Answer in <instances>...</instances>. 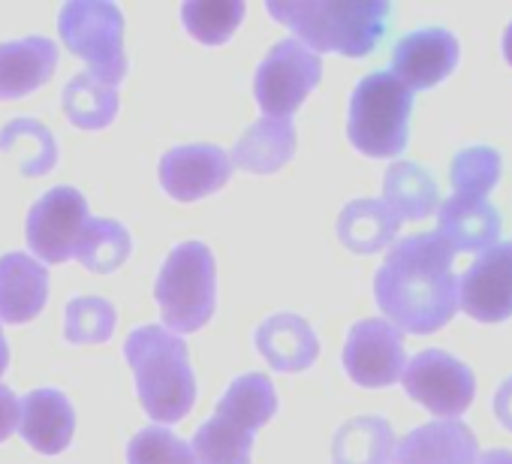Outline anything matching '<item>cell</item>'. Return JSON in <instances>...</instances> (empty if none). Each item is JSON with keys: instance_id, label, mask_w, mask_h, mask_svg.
Masks as SVG:
<instances>
[{"instance_id": "6da1fadb", "label": "cell", "mask_w": 512, "mask_h": 464, "mask_svg": "<svg viewBox=\"0 0 512 464\" xmlns=\"http://www.w3.org/2000/svg\"><path fill=\"white\" fill-rule=\"evenodd\" d=\"M452 260V248L437 232H419L392 245L374 278V299L392 326L428 335L455 317L458 278L452 272Z\"/></svg>"}, {"instance_id": "7a4b0ae2", "label": "cell", "mask_w": 512, "mask_h": 464, "mask_svg": "<svg viewBox=\"0 0 512 464\" xmlns=\"http://www.w3.org/2000/svg\"><path fill=\"white\" fill-rule=\"evenodd\" d=\"M124 356L136 374L145 413L157 422H181L196 401L187 344L163 326H139L130 332Z\"/></svg>"}, {"instance_id": "3957f363", "label": "cell", "mask_w": 512, "mask_h": 464, "mask_svg": "<svg viewBox=\"0 0 512 464\" xmlns=\"http://www.w3.org/2000/svg\"><path fill=\"white\" fill-rule=\"evenodd\" d=\"M269 16L287 25L299 43L317 52H338L347 58H365L383 40L392 4L371 0V4H287V0H269Z\"/></svg>"}, {"instance_id": "277c9868", "label": "cell", "mask_w": 512, "mask_h": 464, "mask_svg": "<svg viewBox=\"0 0 512 464\" xmlns=\"http://www.w3.org/2000/svg\"><path fill=\"white\" fill-rule=\"evenodd\" d=\"M413 112V91L392 73L377 70L365 76L350 97V142L368 157H398L407 148Z\"/></svg>"}, {"instance_id": "5b68a950", "label": "cell", "mask_w": 512, "mask_h": 464, "mask_svg": "<svg viewBox=\"0 0 512 464\" xmlns=\"http://www.w3.org/2000/svg\"><path fill=\"white\" fill-rule=\"evenodd\" d=\"M154 299L163 311L166 326L178 332H196L202 329L217 302V269L208 245L202 242H184L178 245L154 284Z\"/></svg>"}, {"instance_id": "8992f818", "label": "cell", "mask_w": 512, "mask_h": 464, "mask_svg": "<svg viewBox=\"0 0 512 464\" xmlns=\"http://www.w3.org/2000/svg\"><path fill=\"white\" fill-rule=\"evenodd\" d=\"M58 34L64 46L79 55L97 82L115 88L127 76L124 55V16L106 0H76L58 16Z\"/></svg>"}, {"instance_id": "52a82bcc", "label": "cell", "mask_w": 512, "mask_h": 464, "mask_svg": "<svg viewBox=\"0 0 512 464\" xmlns=\"http://www.w3.org/2000/svg\"><path fill=\"white\" fill-rule=\"evenodd\" d=\"M323 61L299 40H281L263 58L260 70L253 76L256 103L266 118H290L305 97L320 85Z\"/></svg>"}, {"instance_id": "ba28073f", "label": "cell", "mask_w": 512, "mask_h": 464, "mask_svg": "<svg viewBox=\"0 0 512 464\" xmlns=\"http://www.w3.org/2000/svg\"><path fill=\"white\" fill-rule=\"evenodd\" d=\"M88 223V199L76 187H52L43 193L25 223L28 248L43 263H67Z\"/></svg>"}, {"instance_id": "9c48e42d", "label": "cell", "mask_w": 512, "mask_h": 464, "mask_svg": "<svg viewBox=\"0 0 512 464\" xmlns=\"http://www.w3.org/2000/svg\"><path fill=\"white\" fill-rule=\"evenodd\" d=\"M401 377L407 395L443 419H455L458 413H464L476 392L473 371L443 350L416 353Z\"/></svg>"}, {"instance_id": "30bf717a", "label": "cell", "mask_w": 512, "mask_h": 464, "mask_svg": "<svg viewBox=\"0 0 512 464\" xmlns=\"http://www.w3.org/2000/svg\"><path fill=\"white\" fill-rule=\"evenodd\" d=\"M407 368L404 335L389 320H362L344 344V371L365 389H383L401 380Z\"/></svg>"}, {"instance_id": "8fae6325", "label": "cell", "mask_w": 512, "mask_h": 464, "mask_svg": "<svg viewBox=\"0 0 512 464\" xmlns=\"http://www.w3.org/2000/svg\"><path fill=\"white\" fill-rule=\"evenodd\" d=\"M458 308L479 323L512 317V242H497L461 275Z\"/></svg>"}, {"instance_id": "7c38bea8", "label": "cell", "mask_w": 512, "mask_h": 464, "mask_svg": "<svg viewBox=\"0 0 512 464\" xmlns=\"http://www.w3.org/2000/svg\"><path fill=\"white\" fill-rule=\"evenodd\" d=\"M458 64V40L443 28H422L398 40L392 49V76L407 91L440 85Z\"/></svg>"}, {"instance_id": "4fadbf2b", "label": "cell", "mask_w": 512, "mask_h": 464, "mask_svg": "<svg viewBox=\"0 0 512 464\" xmlns=\"http://www.w3.org/2000/svg\"><path fill=\"white\" fill-rule=\"evenodd\" d=\"M229 175V157L217 145H181L160 157V184L178 202H196L220 190Z\"/></svg>"}, {"instance_id": "5bb4252c", "label": "cell", "mask_w": 512, "mask_h": 464, "mask_svg": "<svg viewBox=\"0 0 512 464\" xmlns=\"http://www.w3.org/2000/svg\"><path fill=\"white\" fill-rule=\"evenodd\" d=\"M437 236L452 248V254H485L500 239V214L488 196L452 193L437 208Z\"/></svg>"}, {"instance_id": "9a60e30c", "label": "cell", "mask_w": 512, "mask_h": 464, "mask_svg": "<svg viewBox=\"0 0 512 464\" xmlns=\"http://www.w3.org/2000/svg\"><path fill=\"white\" fill-rule=\"evenodd\" d=\"M479 443L458 419H434L413 428L395 446L392 464H476Z\"/></svg>"}, {"instance_id": "2e32d148", "label": "cell", "mask_w": 512, "mask_h": 464, "mask_svg": "<svg viewBox=\"0 0 512 464\" xmlns=\"http://www.w3.org/2000/svg\"><path fill=\"white\" fill-rule=\"evenodd\" d=\"M22 437L43 455H58L70 446L76 431V413L64 392L58 389H34L22 401L19 416Z\"/></svg>"}, {"instance_id": "e0dca14e", "label": "cell", "mask_w": 512, "mask_h": 464, "mask_svg": "<svg viewBox=\"0 0 512 464\" xmlns=\"http://www.w3.org/2000/svg\"><path fill=\"white\" fill-rule=\"evenodd\" d=\"M58 67V46L46 37L0 43V100H19L43 88Z\"/></svg>"}, {"instance_id": "ac0fdd59", "label": "cell", "mask_w": 512, "mask_h": 464, "mask_svg": "<svg viewBox=\"0 0 512 464\" xmlns=\"http://www.w3.org/2000/svg\"><path fill=\"white\" fill-rule=\"evenodd\" d=\"M49 299V272L28 254L0 257V320L28 323Z\"/></svg>"}, {"instance_id": "d6986e66", "label": "cell", "mask_w": 512, "mask_h": 464, "mask_svg": "<svg viewBox=\"0 0 512 464\" xmlns=\"http://www.w3.org/2000/svg\"><path fill=\"white\" fill-rule=\"evenodd\" d=\"M256 350L275 371H305L317 362L320 341L299 314H275L256 329Z\"/></svg>"}, {"instance_id": "ffe728a7", "label": "cell", "mask_w": 512, "mask_h": 464, "mask_svg": "<svg viewBox=\"0 0 512 464\" xmlns=\"http://www.w3.org/2000/svg\"><path fill=\"white\" fill-rule=\"evenodd\" d=\"M296 151V130L287 118H260L232 148V163L244 172H278Z\"/></svg>"}, {"instance_id": "44dd1931", "label": "cell", "mask_w": 512, "mask_h": 464, "mask_svg": "<svg viewBox=\"0 0 512 464\" xmlns=\"http://www.w3.org/2000/svg\"><path fill=\"white\" fill-rule=\"evenodd\" d=\"M275 413H278V395H275L272 380L266 374H244L229 383L226 395L220 398L214 410V419L253 434Z\"/></svg>"}, {"instance_id": "7402d4cb", "label": "cell", "mask_w": 512, "mask_h": 464, "mask_svg": "<svg viewBox=\"0 0 512 464\" xmlns=\"http://www.w3.org/2000/svg\"><path fill=\"white\" fill-rule=\"evenodd\" d=\"M401 220L380 199H356L338 217V236L353 254H377L395 242Z\"/></svg>"}, {"instance_id": "603a6c76", "label": "cell", "mask_w": 512, "mask_h": 464, "mask_svg": "<svg viewBox=\"0 0 512 464\" xmlns=\"http://www.w3.org/2000/svg\"><path fill=\"white\" fill-rule=\"evenodd\" d=\"M383 196H386L383 202L395 211V217L401 223L428 217L440 202V190H437V181L431 178V172L410 160L392 163L386 169Z\"/></svg>"}, {"instance_id": "cb8c5ba5", "label": "cell", "mask_w": 512, "mask_h": 464, "mask_svg": "<svg viewBox=\"0 0 512 464\" xmlns=\"http://www.w3.org/2000/svg\"><path fill=\"white\" fill-rule=\"evenodd\" d=\"M395 434L380 416H359L338 428L332 443L335 464H392Z\"/></svg>"}, {"instance_id": "d4e9b609", "label": "cell", "mask_w": 512, "mask_h": 464, "mask_svg": "<svg viewBox=\"0 0 512 464\" xmlns=\"http://www.w3.org/2000/svg\"><path fill=\"white\" fill-rule=\"evenodd\" d=\"M0 151L13 154L25 175H46L58 163V142L52 130L34 118H16L0 130Z\"/></svg>"}, {"instance_id": "484cf974", "label": "cell", "mask_w": 512, "mask_h": 464, "mask_svg": "<svg viewBox=\"0 0 512 464\" xmlns=\"http://www.w3.org/2000/svg\"><path fill=\"white\" fill-rule=\"evenodd\" d=\"M130 232L115 223V220H106V217H88L82 236L76 242V260L97 272V275H106V272H115L127 257H130Z\"/></svg>"}, {"instance_id": "4316f807", "label": "cell", "mask_w": 512, "mask_h": 464, "mask_svg": "<svg viewBox=\"0 0 512 464\" xmlns=\"http://www.w3.org/2000/svg\"><path fill=\"white\" fill-rule=\"evenodd\" d=\"M64 112L82 130H103L112 124V118L118 112V94H115V88L97 82L94 76L79 73L64 88Z\"/></svg>"}, {"instance_id": "83f0119b", "label": "cell", "mask_w": 512, "mask_h": 464, "mask_svg": "<svg viewBox=\"0 0 512 464\" xmlns=\"http://www.w3.org/2000/svg\"><path fill=\"white\" fill-rule=\"evenodd\" d=\"M250 446H253V434L211 416L196 431L190 449L196 464H250Z\"/></svg>"}, {"instance_id": "f1b7e54d", "label": "cell", "mask_w": 512, "mask_h": 464, "mask_svg": "<svg viewBox=\"0 0 512 464\" xmlns=\"http://www.w3.org/2000/svg\"><path fill=\"white\" fill-rule=\"evenodd\" d=\"M241 19H244V4H238V0H229V4H196V0H190V4L181 7L184 28L190 31L193 40L205 46L226 43L241 25Z\"/></svg>"}, {"instance_id": "f546056e", "label": "cell", "mask_w": 512, "mask_h": 464, "mask_svg": "<svg viewBox=\"0 0 512 464\" xmlns=\"http://www.w3.org/2000/svg\"><path fill=\"white\" fill-rule=\"evenodd\" d=\"M67 341L73 344H103L115 332V308L100 296H79L67 305L64 317Z\"/></svg>"}, {"instance_id": "4dcf8cb0", "label": "cell", "mask_w": 512, "mask_h": 464, "mask_svg": "<svg viewBox=\"0 0 512 464\" xmlns=\"http://www.w3.org/2000/svg\"><path fill=\"white\" fill-rule=\"evenodd\" d=\"M500 178V157L494 148H464L452 160V187L464 196H488Z\"/></svg>"}, {"instance_id": "1f68e13d", "label": "cell", "mask_w": 512, "mask_h": 464, "mask_svg": "<svg viewBox=\"0 0 512 464\" xmlns=\"http://www.w3.org/2000/svg\"><path fill=\"white\" fill-rule=\"evenodd\" d=\"M130 464H196L190 443L166 428H142L127 446Z\"/></svg>"}, {"instance_id": "d6a6232c", "label": "cell", "mask_w": 512, "mask_h": 464, "mask_svg": "<svg viewBox=\"0 0 512 464\" xmlns=\"http://www.w3.org/2000/svg\"><path fill=\"white\" fill-rule=\"evenodd\" d=\"M19 416H22V401L16 398L13 389L0 386V443H4L16 431Z\"/></svg>"}, {"instance_id": "836d02e7", "label": "cell", "mask_w": 512, "mask_h": 464, "mask_svg": "<svg viewBox=\"0 0 512 464\" xmlns=\"http://www.w3.org/2000/svg\"><path fill=\"white\" fill-rule=\"evenodd\" d=\"M494 416L503 428L512 431V377H506L494 395Z\"/></svg>"}, {"instance_id": "e575fe53", "label": "cell", "mask_w": 512, "mask_h": 464, "mask_svg": "<svg viewBox=\"0 0 512 464\" xmlns=\"http://www.w3.org/2000/svg\"><path fill=\"white\" fill-rule=\"evenodd\" d=\"M476 464H512V452L509 449H491V452L479 455Z\"/></svg>"}, {"instance_id": "d590c367", "label": "cell", "mask_w": 512, "mask_h": 464, "mask_svg": "<svg viewBox=\"0 0 512 464\" xmlns=\"http://www.w3.org/2000/svg\"><path fill=\"white\" fill-rule=\"evenodd\" d=\"M10 365V347H7V338H4V329H0V374L7 371Z\"/></svg>"}, {"instance_id": "8d00e7d4", "label": "cell", "mask_w": 512, "mask_h": 464, "mask_svg": "<svg viewBox=\"0 0 512 464\" xmlns=\"http://www.w3.org/2000/svg\"><path fill=\"white\" fill-rule=\"evenodd\" d=\"M503 55H506V61L512 64V25H509L506 34H503Z\"/></svg>"}]
</instances>
